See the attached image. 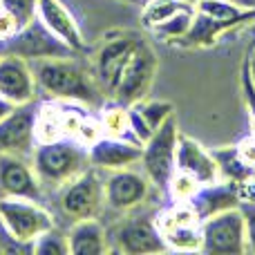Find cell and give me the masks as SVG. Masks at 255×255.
Segmentation results:
<instances>
[{
  "mask_svg": "<svg viewBox=\"0 0 255 255\" xmlns=\"http://www.w3.org/2000/svg\"><path fill=\"white\" fill-rule=\"evenodd\" d=\"M193 20H195V4H190V7L177 11L175 16H170L166 22H161L159 27H154L152 36H157V38H161V40H166V43L175 45L177 40H181L186 34H188Z\"/></svg>",
  "mask_w": 255,
  "mask_h": 255,
  "instance_id": "26",
  "label": "cell"
},
{
  "mask_svg": "<svg viewBox=\"0 0 255 255\" xmlns=\"http://www.w3.org/2000/svg\"><path fill=\"white\" fill-rule=\"evenodd\" d=\"M242 90H244V99H247V108H249L251 136H255V81L251 74V63H249V58L244 61V67H242Z\"/></svg>",
  "mask_w": 255,
  "mask_h": 255,
  "instance_id": "30",
  "label": "cell"
},
{
  "mask_svg": "<svg viewBox=\"0 0 255 255\" xmlns=\"http://www.w3.org/2000/svg\"><path fill=\"white\" fill-rule=\"evenodd\" d=\"M0 7L7 9L13 18H16L18 27H25L36 18V9H38V0H0Z\"/></svg>",
  "mask_w": 255,
  "mask_h": 255,
  "instance_id": "29",
  "label": "cell"
},
{
  "mask_svg": "<svg viewBox=\"0 0 255 255\" xmlns=\"http://www.w3.org/2000/svg\"><path fill=\"white\" fill-rule=\"evenodd\" d=\"M154 222L168 251L195 253L202 249V220L190 204L172 202Z\"/></svg>",
  "mask_w": 255,
  "mask_h": 255,
  "instance_id": "7",
  "label": "cell"
},
{
  "mask_svg": "<svg viewBox=\"0 0 255 255\" xmlns=\"http://www.w3.org/2000/svg\"><path fill=\"white\" fill-rule=\"evenodd\" d=\"M211 152H213V157H215L217 170H220V179L231 181V184L240 186V188L251 179L255 168L249 166V163L240 157V152H238L235 145H226V148L211 150Z\"/></svg>",
  "mask_w": 255,
  "mask_h": 255,
  "instance_id": "23",
  "label": "cell"
},
{
  "mask_svg": "<svg viewBox=\"0 0 255 255\" xmlns=\"http://www.w3.org/2000/svg\"><path fill=\"white\" fill-rule=\"evenodd\" d=\"M154 76H157V54L150 47L148 40L139 36L108 99L121 103V106H132L148 97Z\"/></svg>",
  "mask_w": 255,
  "mask_h": 255,
  "instance_id": "4",
  "label": "cell"
},
{
  "mask_svg": "<svg viewBox=\"0 0 255 255\" xmlns=\"http://www.w3.org/2000/svg\"><path fill=\"white\" fill-rule=\"evenodd\" d=\"M175 115V106L163 99H141V101L128 106V124L130 132L139 143L148 141L152 132L157 130L168 117Z\"/></svg>",
  "mask_w": 255,
  "mask_h": 255,
  "instance_id": "20",
  "label": "cell"
},
{
  "mask_svg": "<svg viewBox=\"0 0 255 255\" xmlns=\"http://www.w3.org/2000/svg\"><path fill=\"white\" fill-rule=\"evenodd\" d=\"M4 52L16 54V56L25 58V61H45V58H65L74 56L76 52H72L58 36H54L43 22L38 20V16L31 22H27L25 27L16 31L9 40H4Z\"/></svg>",
  "mask_w": 255,
  "mask_h": 255,
  "instance_id": "9",
  "label": "cell"
},
{
  "mask_svg": "<svg viewBox=\"0 0 255 255\" xmlns=\"http://www.w3.org/2000/svg\"><path fill=\"white\" fill-rule=\"evenodd\" d=\"M240 152V157L244 159V161L249 163V166L255 168V136H249V139H244L242 143L235 145Z\"/></svg>",
  "mask_w": 255,
  "mask_h": 255,
  "instance_id": "33",
  "label": "cell"
},
{
  "mask_svg": "<svg viewBox=\"0 0 255 255\" xmlns=\"http://www.w3.org/2000/svg\"><path fill=\"white\" fill-rule=\"evenodd\" d=\"M175 170L186 172V175L193 177L202 186L220 181V170H217L213 152L204 148L199 141L184 136V134H179V139H177Z\"/></svg>",
  "mask_w": 255,
  "mask_h": 255,
  "instance_id": "16",
  "label": "cell"
},
{
  "mask_svg": "<svg viewBox=\"0 0 255 255\" xmlns=\"http://www.w3.org/2000/svg\"><path fill=\"white\" fill-rule=\"evenodd\" d=\"M240 193H242V202H255V170H253L251 179L240 188Z\"/></svg>",
  "mask_w": 255,
  "mask_h": 255,
  "instance_id": "34",
  "label": "cell"
},
{
  "mask_svg": "<svg viewBox=\"0 0 255 255\" xmlns=\"http://www.w3.org/2000/svg\"><path fill=\"white\" fill-rule=\"evenodd\" d=\"M108 240L110 238L106 233V226L99 222V217L72 222V226L67 229L70 255H103L110 251Z\"/></svg>",
  "mask_w": 255,
  "mask_h": 255,
  "instance_id": "21",
  "label": "cell"
},
{
  "mask_svg": "<svg viewBox=\"0 0 255 255\" xmlns=\"http://www.w3.org/2000/svg\"><path fill=\"white\" fill-rule=\"evenodd\" d=\"M36 92L38 85L31 63L4 52L0 56V97L11 106H27L36 101Z\"/></svg>",
  "mask_w": 255,
  "mask_h": 255,
  "instance_id": "13",
  "label": "cell"
},
{
  "mask_svg": "<svg viewBox=\"0 0 255 255\" xmlns=\"http://www.w3.org/2000/svg\"><path fill=\"white\" fill-rule=\"evenodd\" d=\"M202 253L208 255H242L247 253V229L242 208H229L224 213L202 222Z\"/></svg>",
  "mask_w": 255,
  "mask_h": 255,
  "instance_id": "8",
  "label": "cell"
},
{
  "mask_svg": "<svg viewBox=\"0 0 255 255\" xmlns=\"http://www.w3.org/2000/svg\"><path fill=\"white\" fill-rule=\"evenodd\" d=\"M45 188L31 166V157L0 152V197H27L43 202Z\"/></svg>",
  "mask_w": 255,
  "mask_h": 255,
  "instance_id": "11",
  "label": "cell"
},
{
  "mask_svg": "<svg viewBox=\"0 0 255 255\" xmlns=\"http://www.w3.org/2000/svg\"><path fill=\"white\" fill-rule=\"evenodd\" d=\"M244 215V229H247V253H255V202L240 204Z\"/></svg>",
  "mask_w": 255,
  "mask_h": 255,
  "instance_id": "31",
  "label": "cell"
},
{
  "mask_svg": "<svg viewBox=\"0 0 255 255\" xmlns=\"http://www.w3.org/2000/svg\"><path fill=\"white\" fill-rule=\"evenodd\" d=\"M99 126L103 128L108 136H124V139H134L128 124V106H121L117 101H108L99 117ZM136 141V139H134Z\"/></svg>",
  "mask_w": 255,
  "mask_h": 255,
  "instance_id": "25",
  "label": "cell"
},
{
  "mask_svg": "<svg viewBox=\"0 0 255 255\" xmlns=\"http://www.w3.org/2000/svg\"><path fill=\"white\" fill-rule=\"evenodd\" d=\"M195 9H197L199 13H204V16L215 18V20L229 25L231 29H238V27H242V25L255 22V11L242 9L240 4H235L233 0H197Z\"/></svg>",
  "mask_w": 255,
  "mask_h": 255,
  "instance_id": "22",
  "label": "cell"
},
{
  "mask_svg": "<svg viewBox=\"0 0 255 255\" xmlns=\"http://www.w3.org/2000/svg\"><path fill=\"white\" fill-rule=\"evenodd\" d=\"M31 166H34L45 190H56L65 181L74 179L76 175H81L83 170L90 168L88 145L76 139H67V136L40 141V143L34 145Z\"/></svg>",
  "mask_w": 255,
  "mask_h": 255,
  "instance_id": "2",
  "label": "cell"
},
{
  "mask_svg": "<svg viewBox=\"0 0 255 255\" xmlns=\"http://www.w3.org/2000/svg\"><path fill=\"white\" fill-rule=\"evenodd\" d=\"M115 249L119 253L139 255V253H166V244L161 240V233L157 229V222L148 217L128 220L117 231Z\"/></svg>",
  "mask_w": 255,
  "mask_h": 255,
  "instance_id": "18",
  "label": "cell"
},
{
  "mask_svg": "<svg viewBox=\"0 0 255 255\" xmlns=\"http://www.w3.org/2000/svg\"><path fill=\"white\" fill-rule=\"evenodd\" d=\"M152 181L148 179L143 170H136L134 166L110 170L103 177V193H106V206L112 211L128 213L139 208L150 197Z\"/></svg>",
  "mask_w": 255,
  "mask_h": 255,
  "instance_id": "10",
  "label": "cell"
},
{
  "mask_svg": "<svg viewBox=\"0 0 255 255\" xmlns=\"http://www.w3.org/2000/svg\"><path fill=\"white\" fill-rule=\"evenodd\" d=\"M31 253L36 255H70V247H67V231H61L58 226H52L45 231L43 235L31 242Z\"/></svg>",
  "mask_w": 255,
  "mask_h": 255,
  "instance_id": "27",
  "label": "cell"
},
{
  "mask_svg": "<svg viewBox=\"0 0 255 255\" xmlns=\"http://www.w3.org/2000/svg\"><path fill=\"white\" fill-rule=\"evenodd\" d=\"M38 20L52 31L54 36L63 40L72 52L81 54L88 49L85 36L81 31L76 18L72 16V11L61 2V0H38V9H36Z\"/></svg>",
  "mask_w": 255,
  "mask_h": 255,
  "instance_id": "17",
  "label": "cell"
},
{
  "mask_svg": "<svg viewBox=\"0 0 255 255\" xmlns=\"http://www.w3.org/2000/svg\"><path fill=\"white\" fill-rule=\"evenodd\" d=\"M81 54L65 58H45L34 61L31 70L36 85L54 101H67L76 106H97L101 101V88L94 70L79 61Z\"/></svg>",
  "mask_w": 255,
  "mask_h": 255,
  "instance_id": "1",
  "label": "cell"
},
{
  "mask_svg": "<svg viewBox=\"0 0 255 255\" xmlns=\"http://www.w3.org/2000/svg\"><path fill=\"white\" fill-rule=\"evenodd\" d=\"M2 54H4V45L0 43V56H2Z\"/></svg>",
  "mask_w": 255,
  "mask_h": 255,
  "instance_id": "39",
  "label": "cell"
},
{
  "mask_svg": "<svg viewBox=\"0 0 255 255\" xmlns=\"http://www.w3.org/2000/svg\"><path fill=\"white\" fill-rule=\"evenodd\" d=\"M11 110H13V106H11V103H9V101H4V99L0 97V119H2V117H7Z\"/></svg>",
  "mask_w": 255,
  "mask_h": 255,
  "instance_id": "35",
  "label": "cell"
},
{
  "mask_svg": "<svg viewBox=\"0 0 255 255\" xmlns=\"http://www.w3.org/2000/svg\"><path fill=\"white\" fill-rule=\"evenodd\" d=\"M181 2H188V4H195V2H197V0H181Z\"/></svg>",
  "mask_w": 255,
  "mask_h": 255,
  "instance_id": "38",
  "label": "cell"
},
{
  "mask_svg": "<svg viewBox=\"0 0 255 255\" xmlns=\"http://www.w3.org/2000/svg\"><path fill=\"white\" fill-rule=\"evenodd\" d=\"M58 208L72 222L92 220L99 217L106 208V193H103V177L101 170L90 166L74 179L65 181L61 188H56Z\"/></svg>",
  "mask_w": 255,
  "mask_h": 255,
  "instance_id": "5",
  "label": "cell"
},
{
  "mask_svg": "<svg viewBox=\"0 0 255 255\" xmlns=\"http://www.w3.org/2000/svg\"><path fill=\"white\" fill-rule=\"evenodd\" d=\"M190 7L188 2L181 0H143L141 4V25L148 31H152L154 27H159L161 22H166L170 16H175L177 11Z\"/></svg>",
  "mask_w": 255,
  "mask_h": 255,
  "instance_id": "24",
  "label": "cell"
},
{
  "mask_svg": "<svg viewBox=\"0 0 255 255\" xmlns=\"http://www.w3.org/2000/svg\"><path fill=\"white\" fill-rule=\"evenodd\" d=\"M136 40H139V36L132 34V31H117V34L108 36L101 43V47H99L92 70H94V76H97L99 88H101V92L106 97L115 88L117 79H119L130 52L134 49Z\"/></svg>",
  "mask_w": 255,
  "mask_h": 255,
  "instance_id": "12",
  "label": "cell"
},
{
  "mask_svg": "<svg viewBox=\"0 0 255 255\" xmlns=\"http://www.w3.org/2000/svg\"><path fill=\"white\" fill-rule=\"evenodd\" d=\"M0 226L11 238L29 251L31 242L52 226H56L54 213L45 208L38 199L27 197H0Z\"/></svg>",
  "mask_w": 255,
  "mask_h": 255,
  "instance_id": "3",
  "label": "cell"
},
{
  "mask_svg": "<svg viewBox=\"0 0 255 255\" xmlns=\"http://www.w3.org/2000/svg\"><path fill=\"white\" fill-rule=\"evenodd\" d=\"M235 4H240L242 9H249V11H255V0H233Z\"/></svg>",
  "mask_w": 255,
  "mask_h": 255,
  "instance_id": "36",
  "label": "cell"
},
{
  "mask_svg": "<svg viewBox=\"0 0 255 255\" xmlns=\"http://www.w3.org/2000/svg\"><path fill=\"white\" fill-rule=\"evenodd\" d=\"M251 74H253V72H251ZM253 81H255V74H253Z\"/></svg>",
  "mask_w": 255,
  "mask_h": 255,
  "instance_id": "40",
  "label": "cell"
},
{
  "mask_svg": "<svg viewBox=\"0 0 255 255\" xmlns=\"http://www.w3.org/2000/svg\"><path fill=\"white\" fill-rule=\"evenodd\" d=\"M141 150L143 143L134 139H124V136H97L88 145L90 166L101 172L121 170V168L139 166Z\"/></svg>",
  "mask_w": 255,
  "mask_h": 255,
  "instance_id": "15",
  "label": "cell"
},
{
  "mask_svg": "<svg viewBox=\"0 0 255 255\" xmlns=\"http://www.w3.org/2000/svg\"><path fill=\"white\" fill-rule=\"evenodd\" d=\"M177 139H179V128H177L175 115H172L152 132L148 141H143L139 166L143 168V172L152 181L154 188L161 190V193L168 190L170 177L175 172Z\"/></svg>",
  "mask_w": 255,
  "mask_h": 255,
  "instance_id": "6",
  "label": "cell"
},
{
  "mask_svg": "<svg viewBox=\"0 0 255 255\" xmlns=\"http://www.w3.org/2000/svg\"><path fill=\"white\" fill-rule=\"evenodd\" d=\"M121 2H128V4H132V2H136V4H143V0H121Z\"/></svg>",
  "mask_w": 255,
  "mask_h": 255,
  "instance_id": "37",
  "label": "cell"
},
{
  "mask_svg": "<svg viewBox=\"0 0 255 255\" xmlns=\"http://www.w3.org/2000/svg\"><path fill=\"white\" fill-rule=\"evenodd\" d=\"M20 29L16 22V18L11 16V13L7 11V9L0 7V43H4V40H9L16 31Z\"/></svg>",
  "mask_w": 255,
  "mask_h": 255,
  "instance_id": "32",
  "label": "cell"
},
{
  "mask_svg": "<svg viewBox=\"0 0 255 255\" xmlns=\"http://www.w3.org/2000/svg\"><path fill=\"white\" fill-rule=\"evenodd\" d=\"M199 188H202V184H197L193 177H188L186 172L175 170L170 177V184H168L166 195L172 199V202H190V197H193Z\"/></svg>",
  "mask_w": 255,
  "mask_h": 255,
  "instance_id": "28",
  "label": "cell"
},
{
  "mask_svg": "<svg viewBox=\"0 0 255 255\" xmlns=\"http://www.w3.org/2000/svg\"><path fill=\"white\" fill-rule=\"evenodd\" d=\"M36 145V108L34 103L13 106L7 117L0 119V152L31 157Z\"/></svg>",
  "mask_w": 255,
  "mask_h": 255,
  "instance_id": "14",
  "label": "cell"
},
{
  "mask_svg": "<svg viewBox=\"0 0 255 255\" xmlns=\"http://www.w3.org/2000/svg\"><path fill=\"white\" fill-rule=\"evenodd\" d=\"M193 206V211L197 213L199 220H208V217L224 213L229 208H238L242 204V193L240 186L231 184V181H215V184H206L190 197V202H186Z\"/></svg>",
  "mask_w": 255,
  "mask_h": 255,
  "instance_id": "19",
  "label": "cell"
}]
</instances>
